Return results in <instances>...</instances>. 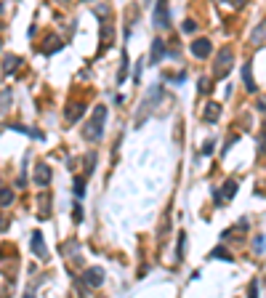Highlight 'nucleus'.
<instances>
[{"label":"nucleus","instance_id":"obj_1","mask_svg":"<svg viewBox=\"0 0 266 298\" xmlns=\"http://www.w3.org/2000/svg\"><path fill=\"white\" fill-rule=\"evenodd\" d=\"M104 123H107V107H101V104H96L93 115H90L88 125L83 128V136H86V141H99L104 136Z\"/></svg>","mask_w":266,"mask_h":298},{"label":"nucleus","instance_id":"obj_31","mask_svg":"<svg viewBox=\"0 0 266 298\" xmlns=\"http://www.w3.org/2000/svg\"><path fill=\"white\" fill-rule=\"evenodd\" d=\"M72 218H75V221H83V208H80V205H75V210H72Z\"/></svg>","mask_w":266,"mask_h":298},{"label":"nucleus","instance_id":"obj_20","mask_svg":"<svg viewBox=\"0 0 266 298\" xmlns=\"http://www.w3.org/2000/svg\"><path fill=\"white\" fill-rule=\"evenodd\" d=\"M125 75H128V54L122 51V62H120V72H118V83L125 80Z\"/></svg>","mask_w":266,"mask_h":298},{"label":"nucleus","instance_id":"obj_3","mask_svg":"<svg viewBox=\"0 0 266 298\" xmlns=\"http://www.w3.org/2000/svg\"><path fill=\"white\" fill-rule=\"evenodd\" d=\"M154 27L157 30H168L171 27V11H168V0H160L154 5Z\"/></svg>","mask_w":266,"mask_h":298},{"label":"nucleus","instance_id":"obj_18","mask_svg":"<svg viewBox=\"0 0 266 298\" xmlns=\"http://www.w3.org/2000/svg\"><path fill=\"white\" fill-rule=\"evenodd\" d=\"M163 80H171V83H176V85H181L186 80V72L181 69V72H163Z\"/></svg>","mask_w":266,"mask_h":298},{"label":"nucleus","instance_id":"obj_9","mask_svg":"<svg viewBox=\"0 0 266 298\" xmlns=\"http://www.w3.org/2000/svg\"><path fill=\"white\" fill-rule=\"evenodd\" d=\"M35 184H37V187H48V184H51V168L45 163H40L35 168Z\"/></svg>","mask_w":266,"mask_h":298},{"label":"nucleus","instance_id":"obj_12","mask_svg":"<svg viewBox=\"0 0 266 298\" xmlns=\"http://www.w3.org/2000/svg\"><path fill=\"white\" fill-rule=\"evenodd\" d=\"M83 112H86V104H80V101L69 104V107H67V120L69 123H77L83 117Z\"/></svg>","mask_w":266,"mask_h":298},{"label":"nucleus","instance_id":"obj_23","mask_svg":"<svg viewBox=\"0 0 266 298\" xmlns=\"http://www.w3.org/2000/svg\"><path fill=\"white\" fill-rule=\"evenodd\" d=\"M264 245H266V237L258 234L256 240H253V253H264Z\"/></svg>","mask_w":266,"mask_h":298},{"label":"nucleus","instance_id":"obj_5","mask_svg":"<svg viewBox=\"0 0 266 298\" xmlns=\"http://www.w3.org/2000/svg\"><path fill=\"white\" fill-rule=\"evenodd\" d=\"M30 248H32V253H35V258H40V261H45V258H48V248H45L43 232H32V237H30Z\"/></svg>","mask_w":266,"mask_h":298},{"label":"nucleus","instance_id":"obj_7","mask_svg":"<svg viewBox=\"0 0 266 298\" xmlns=\"http://www.w3.org/2000/svg\"><path fill=\"white\" fill-rule=\"evenodd\" d=\"M210 51H213L210 40H205V37H200V40H192V54L197 56V59H207V56H210Z\"/></svg>","mask_w":266,"mask_h":298},{"label":"nucleus","instance_id":"obj_2","mask_svg":"<svg viewBox=\"0 0 266 298\" xmlns=\"http://www.w3.org/2000/svg\"><path fill=\"white\" fill-rule=\"evenodd\" d=\"M160 99H163V85L157 83V85H152V88H149L147 99L141 101V112L136 115V128H141V125H144V123L149 120V115L154 112V107H157V101H160Z\"/></svg>","mask_w":266,"mask_h":298},{"label":"nucleus","instance_id":"obj_15","mask_svg":"<svg viewBox=\"0 0 266 298\" xmlns=\"http://www.w3.org/2000/svg\"><path fill=\"white\" fill-rule=\"evenodd\" d=\"M109 43H112V24L109 19H101V48H107Z\"/></svg>","mask_w":266,"mask_h":298},{"label":"nucleus","instance_id":"obj_14","mask_svg":"<svg viewBox=\"0 0 266 298\" xmlns=\"http://www.w3.org/2000/svg\"><path fill=\"white\" fill-rule=\"evenodd\" d=\"M218 192H221V200H224V202H226V200H232V197L237 195V181H235V178H229V181H226Z\"/></svg>","mask_w":266,"mask_h":298},{"label":"nucleus","instance_id":"obj_4","mask_svg":"<svg viewBox=\"0 0 266 298\" xmlns=\"http://www.w3.org/2000/svg\"><path fill=\"white\" fill-rule=\"evenodd\" d=\"M213 72H216V77H226L232 72V51L224 48L221 54H218L216 64H213Z\"/></svg>","mask_w":266,"mask_h":298},{"label":"nucleus","instance_id":"obj_6","mask_svg":"<svg viewBox=\"0 0 266 298\" xmlns=\"http://www.w3.org/2000/svg\"><path fill=\"white\" fill-rule=\"evenodd\" d=\"M83 282H86V288H99V285L104 282V269L90 266V269L86 271V277H83Z\"/></svg>","mask_w":266,"mask_h":298},{"label":"nucleus","instance_id":"obj_33","mask_svg":"<svg viewBox=\"0 0 266 298\" xmlns=\"http://www.w3.org/2000/svg\"><path fill=\"white\" fill-rule=\"evenodd\" d=\"M88 3H90V0H88Z\"/></svg>","mask_w":266,"mask_h":298},{"label":"nucleus","instance_id":"obj_25","mask_svg":"<svg viewBox=\"0 0 266 298\" xmlns=\"http://www.w3.org/2000/svg\"><path fill=\"white\" fill-rule=\"evenodd\" d=\"M11 200H14V195H11V189L8 187H3V197H0V202H3V208H8Z\"/></svg>","mask_w":266,"mask_h":298},{"label":"nucleus","instance_id":"obj_32","mask_svg":"<svg viewBox=\"0 0 266 298\" xmlns=\"http://www.w3.org/2000/svg\"><path fill=\"white\" fill-rule=\"evenodd\" d=\"M258 296V282H250V298Z\"/></svg>","mask_w":266,"mask_h":298},{"label":"nucleus","instance_id":"obj_17","mask_svg":"<svg viewBox=\"0 0 266 298\" xmlns=\"http://www.w3.org/2000/svg\"><path fill=\"white\" fill-rule=\"evenodd\" d=\"M61 45H64V40H59V37H51V43H45L40 51H43L45 56H51V54H56V51H61Z\"/></svg>","mask_w":266,"mask_h":298},{"label":"nucleus","instance_id":"obj_28","mask_svg":"<svg viewBox=\"0 0 266 298\" xmlns=\"http://www.w3.org/2000/svg\"><path fill=\"white\" fill-rule=\"evenodd\" d=\"M194 30H197V22H192V19H189V22H184V32H186V35H192Z\"/></svg>","mask_w":266,"mask_h":298},{"label":"nucleus","instance_id":"obj_19","mask_svg":"<svg viewBox=\"0 0 266 298\" xmlns=\"http://www.w3.org/2000/svg\"><path fill=\"white\" fill-rule=\"evenodd\" d=\"M72 192H75V197H77V200H80V197L86 195V176H77V178H75Z\"/></svg>","mask_w":266,"mask_h":298},{"label":"nucleus","instance_id":"obj_24","mask_svg":"<svg viewBox=\"0 0 266 298\" xmlns=\"http://www.w3.org/2000/svg\"><path fill=\"white\" fill-rule=\"evenodd\" d=\"M93 163H96V155H93V152H88V155H86V176L93 173Z\"/></svg>","mask_w":266,"mask_h":298},{"label":"nucleus","instance_id":"obj_13","mask_svg":"<svg viewBox=\"0 0 266 298\" xmlns=\"http://www.w3.org/2000/svg\"><path fill=\"white\" fill-rule=\"evenodd\" d=\"M19 62H22L19 56L5 54V56H3V75H11V72H16V69H19Z\"/></svg>","mask_w":266,"mask_h":298},{"label":"nucleus","instance_id":"obj_10","mask_svg":"<svg viewBox=\"0 0 266 298\" xmlns=\"http://www.w3.org/2000/svg\"><path fill=\"white\" fill-rule=\"evenodd\" d=\"M218 115H221V104H216V101L205 104V109H203V120L205 123H216Z\"/></svg>","mask_w":266,"mask_h":298},{"label":"nucleus","instance_id":"obj_22","mask_svg":"<svg viewBox=\"0 0 266 298\" xmlns=\"http://www.w3.org/2000/svg\"><path fill=\"white\" fill-rule=\"evenodd\" d=\"M210 258H224V261H232V253H229L226 248H216V250L210 253Z\"/></svg>","mask_w":266,"mask_h":298},{"label":"nucleus","instance_id":"obj_30","mask_svg":"<svg viewBox=\"0 0 266 298\" xmlns=\"http://www.w3.org/2000/svg\"><path fill=\"white\" fill-rule=\"evenodd\" d=\"M8 104H11V91H8V88H3V109L8 107Z\"/></svg>","mask_w":266,"mask_h":298},{"label":"nucleus","instance_id":"obj_29","mask_svg":"<svg viewBox=\"0 0 266 298\" xmlns=\"http://www.w3.org/2000/svg\"><path fill=\"white\" fill-rule=\"evenodd\" d=\"M213 147H216V144H213V141H205V147H203V152H200V155H213Z\"/></svg>","mask_w":266,"mask_h":298},{"label":"nucleus","instance_id":"obj_8","mask_svg":"<svg viewBox=\"0 0 266 298\" xmlns=\"http://www.w3.org/2000/svg\"><path fill=\"white\" fill-rule=\"evenodd\" d=\"M165 56V40H152V48H149V64H160Z\"/></svg>","mask_w":266,"mask_h":298},{"label":"nucleus","instance_id":"obj_11","mask_svg":"<svg viewBox=\"0 0 266 298\" xmlns=\"http://www.w3.org/2000/svg\"><path fill=\"white\" fill-rule=\"evenodd\" d=\"M242 83H245V91H248V94H256V83H253V64L250 62H245V67H242Z\"/></svg>","mask_w":266,"mask_h":298},{"label":"nucleus","instance_id":"obj_27","mask_svg":"<svg viewBox=\"0 0 266 298\" xmlns=\"http://www.w3.org/2000/svg\"><path fill=\"white\" fill-rule=\"evenodd\" d=\"M184 248H186V234L181 232V237H178V258H184Z\"/></svg>","mask_w":266,"mask_h":298},{"label":"nucleus","instance_id":"obj_21","mask_svg":"<svg viewBox=\"0 0 266 298\" xmlns=\"http://www.w3.org/2000/svg\"><path fill=\"white\" fill-rule=\"evenodd\" d=\"M197 91H200V94H210V91H213V83L207 80V77H200V83H197Z\"/></svg>","mask_w":266,"mask_h":298},{"label":"nucleus","instance_id":"obj_16","mask_svg":"<svg viewBox=\"0 0 266 298\" xmlns=\"http://www.w3.org/2000/svg\"><path fill=\"white\" fill-rule=\"evenodd\" d=\"M264 37H266V22H261L256 30L250 32V43H253V45H261V43H264Z\"/></svg>","mask_w":266,"mask_h":298},{"label":"nucleus","instance_id":"obj_26","mask_svg":"<svg viewBox=\"0 0 266 298\" xmlns=\"http://www.w3.org/2000/svg\"><path fill=\"white\" fill-rule=\"evenodd\" d=\"M141 72H144V64H141V59H139V64H136V69H133V80L136 83H141Z\"/></svg>","mask_w":266,"mask_h":298}]
</instances>
